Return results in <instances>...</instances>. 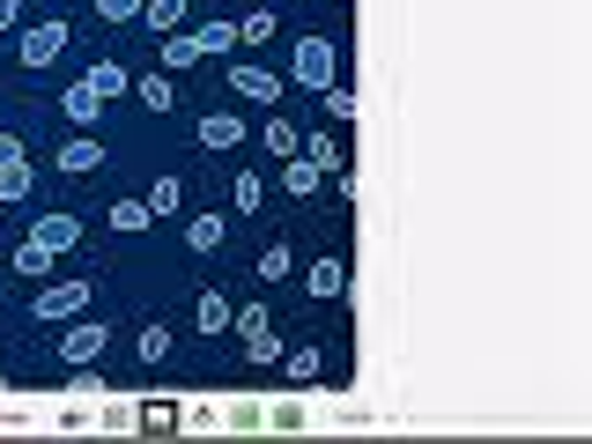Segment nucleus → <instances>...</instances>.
I'll return each mask as SVG.
<instances>
[{
    "instance_id": "12",
    "label": "nucleus",
    "mask_w": 592,
    "mask_h": 444,
    "mask_svg": "<svg viewBox=\"0 0 592 444\" xmlns=\"http://www.w3.org/2000/svg\"><path fill=\"white\" fill-rule=\"evenodd\" d=\"M319 163H311V156H304V148H296V156H282V193H296V200H311L319 193Z\"/></svg>"
},
{
    "instance_id": "21",
    "label": "nucleus",
    "mask_w": 592,
    "mask_h": 444,
    "mask_svg": "<svg viewBox=\"0 0 592 444\" xmlns=\"http://www.w3.org/2000/svg\"><path fill=\"white\" fill-rule=\"evenodd\" d=\"M230 200H237V215H260V208H267V178L237 171V178H230Z\"/></svg>"
},
{
    "instance_id": "30",
    "label": "nucleus",
    "mask_w": 592,
    "mask_h": 444,
    "mask_svg": "<svg viewBox=\"0 0 592 444\" xmlns=\"http://www.w3.org/2000/svg\"><path fill=\"white\" fill-rule=\"evenodd\" d=\"M186 245H193V252H215L222 245V215H193V222H186Z\"/></svg>"
},
{
    "instance_id": "8",
    "label": "nucleus",
    "mask_w": 592,
    "mask_h": 444,
    "mask_svg": "<svg viewBox=\"0 0 592 444\" xmlns=\"http://www.w3.org/2000/svg\"><path fill=\"white\" fill-rule=\"evenodd\" d=\"M30 237H38L45 252H74L82 245V215H67V208H60V215H38L30 222Z\"/></svg>"
},
{
    "instance_id": "5",
    "label": "nucleus",
    "mask_w": 592,
    "mask_h": 444,
    "mask_svg": "<svg viewBox=\"0 0 592 444\" xmlns=\"http://www.w3.org/2000/svg\"><path fill=\"white\" fill-rule=\"evenodd\" d=\"M230 89H237V97H245V104H267V112H274L289 82H282V74H274V67H260V60H237V67H230Z\"/></svg>"
},
{
    "instance_id": "26",
    "label": "nucleus",
    "mask_w": 592,
    "mask_h": 444,
    "mask_svg": "<svg viewBox=\"0 0 592 444\" xmlns=\"http://www.w3.org/2000/svg\"><path fill=\"white\" fill-rule=\"evenodd\" d=\"M52 260H60V252H45L38 237H23V245H15V274H30V282H45Z\"/></svg>"
},
{
    "instance_id": "24",
    "label": "nucleus",
    "mask_w": 592,
    "mask_h": 444,
    "mask_svg": "<svg viewBox=\"0 0 592 444\" xmlns=\"http://www.w3.org/2000/svg\"><path fill=\"white\" fill-rule=\"evenodd\" d=\"M193 45H200V60H215V52H237V23H200V30H193Z\"/></svg>"
},
{
    "instance_id": "22",
    "label": "nucleus",
    "mask_w": 592,
    "mask_h": 444,
    "mask_svg": "<svg viewBox=\"0 0 592 444\" xmlns=\"http://www.w3.org/2000/svg\"><path fill=\"white\" fill-rule=\"evenodd\" d=\"M148 222H156L148 215V200H112V237H141Z\"/></svg>"
},
{
    "instance_id": "11",
    "label": "nucleus",
    "mask_w": 592,
    "mask_h": 444,
    "mask_svg": "<svg viewBox=\"0 0 592 444\" xmlns=\"http://www.w3.org/2000/svg\"><path fill=\"white\" fill-rule=\"evenodd\" d=\"M186 15H193V0H141L134 23H148L156 38H171V30H186Z\"/></svg>"
},
{
    "instance_id": "15",
    "label": "nucleus",
    "mask_w": 592,
    "mask_h": 444,
    "mask_svg": "<svg viewBox=\"0 0 592 444\" xmlns=\"http://www.w3.org/2000/svg\"><path fill=\"white\" fill-rule=\"evenodd\" d=\"M193 334H230V296H222V289H200L193 296Z\"/></svg>"
},
{
    "instance_id": "3",
    "label": "nucleus",
    "mask_w": 592,
    "mask_h": 444,
    "mask_svg": "<svg viewBox=\"0 0 592 444\" xmlns=\"http://www.w3.org/2000/svg\"><path fill=\"white\" fill-rule=\"evenodd\" d=\"M334 67H341L334 38H296V60H289L296 89H326V82H334Z\"/></svg>"
},
{
    "instance_id": "7",
    "label": "nucleus",
    "mask_w": 592,
    "mask_h": 444,
    "mask_svg": "<svg viewBox=\"0 0 592 444\" xmlns=\"http://www.w3.org/2000/svg\"><path fill=\"white\" fill-rule=\"evenodd\" d=\"M193 141H200V148H215V156H230L237 141H252V126L237 119V112H208V119L193 126Z\"/></svg>"
},
{
    "instance_id": "19",
    "label": "nucleus",
    "mask_w": 592,
    "mask_h": 444,
    "mask_svg": "<svg viewBox=\"0 0 592 444\" xmlns=\"http://www.w3.org/2000/svg\"><path fill=\"white\" fill-rule=\"evenodd\" d=\"M141 200H148V215H156V222H163V215H178V200H186V178H178V171H163Z\"/></svg>"
},
{
    "instance_id": "10",
    "label": "nucleus",
    "mask_w": 592,
    "mask_h": 444,
    "mask_svg": "<svg viewBox=\"0 0 592 444\" xmlns=\"http://www.w3.org/2000/svg\"><path fill=\"white\" fill-rule=\"evenodd\" d=\"M60 171H67V178L104 171V141H97V134H67V141H60Z\"/></svg>"
},
{
    "instance_id": "9",
    "label": "nucleus",
    "mask_w": 592,
    "mask_h": 444,
    "mask_svg": "<svg viewBox=\"0 0 592 444\" xmlns=\"http://www.w3.org/2000/svg\"><path fill=\"white\" fill-rule=\"evenodd\" d=\"M304 289L319 296V304L348 296V267H341V252H326V260H311V267H304Z\"/></svg>"
},
{
    "instance_id": "23",
    "label": "nucleus",
    "mask_w": 592,
    "mask_h": 444,
    "mask_svg": "<svg viewBox=\"0 0 592 444\" xmlns=\"http://www.w3.org/2000/svg\"><path fill=\"white\" fill-rule=\"evenodd\" d=\"M252 274H260V282H289V274H296V252H289V245H260Z\"/></svg>"
},
{
    "instance_id": "17",
    "label": "nucleus",
    "mask_w": 592,
    "mask_h": 444,
    "mask_svg": "<svg viewBox=\"0 0 592 444\" xmlns=\"http://www.w3.org/2000/svg\"><path fill=\"white\" fill-rule=\"evenodd\" d=\"M252 141L267 148V156H296V148H304V126H289V119H267V126H252Z\"/></svg>"
},
{
    "instance_id": "29",
    "label": "nucleus",
    "mask_w": 592,
    "mask_h": 444,
    "mask_svg": "<svg viewBox=\"0 0 592 444\" xmlns=\"http://www.w3.org/2000/svg\"><path fill=\"white\" fill-rule=\"evenodd\" d=\"M282 363H289V378L304 385V378H319V363H326V356H319L311 341H296V348H282Z\"/></svg>"
},
{
    "instance_id": "16",
    "label": "nucleus",
    "mask_w": 592,
    "mask_h": 444,
    "mask_svg": "<svg viewBox=\"0 0 592 444\" xmlns=\"http://www.w3.org/2000/svg\"><path fill=\"white\" fill-rule=\"evenodd\" d=\"M304 156L319 163L326 178H341L348 171V148H341V134H304Z\"/></svg>"
},
{
    "instance_id": "20",
    "label": "nucleus",
    "mask_w": 592,
    "mask_h": 444,
    "mask_svg": "<svg viewBox=\"0 0 592 444\" xmlns=\"http://www.w3.org/2000/svg\"><path fill=\"white\" fill-rule=\"evenodd\" d=\"M186 67H200V45H193V30H171V38H163V74L186 82Z\"/></svg>"
},
{
    "instance_id": "34",
    "label": "nucleus",
    "mask_w": 592,
    "mask_h": 444,
    "mask_svg": "<svg viewBox=\"0 0 592 444\" xmlns=\"http://www.w3.org/2000/svg\"><path fill=\"white\" fill-rule=\"evenodd\" d=\"M0 370H8V348H0Z\"/></svg>"
},
{
    "instance_id": "1",
    "label": "nucleus",
    "mask_w": 592,
    "mask_h": 444,
    "mask_svg": "<svg viewBox=\"0 0 592 444\" xmlns=\"http://www.w3.org/2000/svg\"><path fill=\"white\" fill-rule=\"evenodd\" d=\"M67 45H74V30H67V15H45V23H30L23 38H15V52H23V67H30V74H45V67H60V60H67Z\"/></svg>"
},
{
    "instance_id": "27",
    "label": "nucleus",
    "mask_w": 592,
    "mask_h": 444,
    "mask_svg": "<svg viewBox=\"0 0 592 444\" xmlns=\"http://www.w3.org/2000/svg\"><path fill=\"white\" fill-rule=\"evenodd\" d=\"M319 104H326V119H334V126H348V119H356V89H348V82H326V89H319Z\"/></svg>"
},
{
    "instance_id": "33",
    "label": "nucleus",
    "mask_w": 592,
    "mask_h": 444,
    "mask_svg": "<svg viewBox=\"0 0 592 444\" xmlns=\"http://www.w3.org/2000/svg\"><path fill=\"white\" fill-rule=\"evenodd\" d=\"M0 30H23V0H0Z\"/></svg>"
},
{
    "instance_id": "2",
    "label": "nucleus",
    "mask_w": 592,
    "mask_h": 444,
    "mask_svg": "<svg viewBox=\"0 0 592 444\" xmlns=\"http://www.w3.org/2000/svg\"><path fill=\"white\" fill-rule=\"evenodd\" d=\"M89 296H97V289H89L82 274H74V282H45V289L30 296V319H38V326H67L74 311H89Z\"/></svg>"
},
{
    "instance_id": "25",
    "label": "nucleus",
    "mask_w": 592,
    "mask_h": 444,
    "mask_svg": "<svg viewBox=\"0 0 592 444\" xmlns=\"http://www.w3.org/2000/svg\"><path fill=\"white\" fill-rule=\"evenodd\" d=\"M282 348H289V341H282L274 326H260V334L245 341V363H252V370H267V363H282Z\"/></svg>"
},
{
    "instance_id": "32",
    "label": "nucleus",
    "mask_w": 592,
    "mask_h": 444,
    "mask_svg": "<svg viewBox=\"0 0 592 444\" xmlns=\"http://www.w3.org/2000/svg\"><path fill=\"white\" fill-rule=\"evenodd\" d=\"M134 15H141V0H97V23H112V30L134 23Z\"/></svg>"
},
{
    "instance_id": "13",
    "label": "nucleus",
    "mask_w": 592,
    "mask_h": 444,
    "mask_svg": "<svg viewBox=\"0 0 592 444\" xmlns=\"http://www.w3.org/2000/svg\"><path fill=\"white\" fill-rule=\"evenodd\" d=\"M134 104L141 112H178V74H141L134 82Z\"/></svg>"
},
{
    "instance_id": "6",
    "label": "nucleus",
    "mask_w": 592,
    "mask_h": 444,
    "mask_svg": "<svg viewBox=\"0 0 592 444\" xmlns=\"http://www.w3.org/2000/svg\"><path fill=\"white\" fill-rule=\"evenodd\" d=\"M104 348H112V326H89V319H82V326H67V334H60V363L82 370V363H97Z\"/></svg>"
},
{
    "instance_id": "31",
    "label": "nucleus",
    "mask_w": 592,
    "mask_h": 444,
    "mask_svg": "<svg viewBox=\"0 0 592 444\" xmlns=\"http://www.w3.org/2000/svg\"><path fill=\"white\" fill-rule=\"evenodd\" d=\"M274 30H282V23H274V8H252L245 23H237V38H245V45H267Z\"/></svg>"
},
{
    "instance_id": "18",
    "label": "nucleus",
    "mask_w": 592,
    "mask_h": 444,
    "mask_svg": "<svg viewBox=\"0 0 592 444\" xmlns=\"http://www.w3.org/2000/svg\"><path fill=\"white\" fill-rule=\"evenodd\" d=\"M82 82H89V89H97V97H104V104H112V97H126V89H134V74H126V67H119V60H97V67L82 74Z\"/></svg>"
},
{
    "instance_id": "14",
    "label": "nucleus",
    "mask_w": 592,
    "mask_h": 444,
    "mask_svg": "<svg viewBox=\"0 0 592 444\" xmlns=\"http://www.w3.org/2000/svg\"><path fill=\"white\" fill-rule=\"evenodd\" d=\"M60 112H67L74 126H97L104 119V97L89 89V82H67V89H60Z\"/></svg>"
},
{
    "instance_id": "4",
    "label": "nucleus",
    "mask_w": 592,
    "mask_h": 444,
    "mask_svg": "<svg viewBox=\"0 0 592 444\" xmlns=\"http://www.w3.org/2000/svg\"><path fill=\"white\" fill-rule=\"evenodd\" d=\"M30 200V148L23 134H0V208Z\"/></svg>"
},
{
    "instance_id": "28",
    "label": "nucleus",
    "mask_w": 592,
    "mask_h": 444,
    "mask_svg": "<svg viewBox=\"0 0 592 444\" xmlns=\"http://www.w3.org/2000/svg\"><path fill=\"white\" fill-rule=\"evenodd\" d=\"M134 356H141V363H163V356H171V326H141V334H134Z\"/></svg>"
}]
</instances>
